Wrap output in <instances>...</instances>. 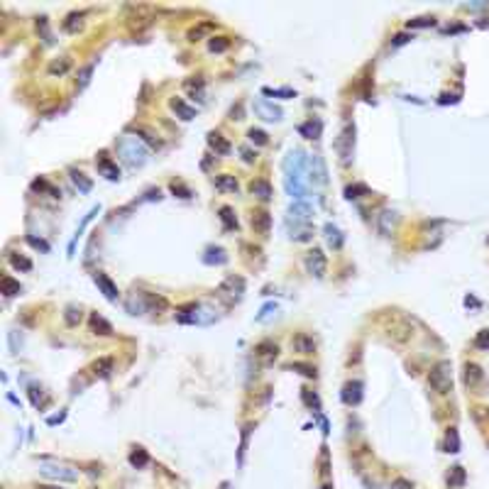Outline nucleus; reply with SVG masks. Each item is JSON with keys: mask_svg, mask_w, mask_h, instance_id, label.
<instances>
[{"mask_svg": "<svg viewBox=\"0 0 489 489\" xmlns=\"http://www.w3.org/2000/svg\"><path fill=\"white\" fill-rule=\"evenodd\" d=\"M435 20L433 17H416V20H408V29L411 27H433Z\"/></svg>", "mask_w": 489, "mask_h": 489, "instance_id": "44", "label": "nucleus"}, {"mask_svg": "<svg viewBox=\"0 0 489 489\" xmlns=\"http://www.w3.org/2000/svg\"><path fill=\"white\" fill-rule=\"evenodd\" d=\"M277 313V304H267V306H262V311H259V316H257V323H265L269 321L272 316Z\"/></svg>", "mask_w": 489, "mask_h": 489, "instance_id": "41", "label": "nucleus"}, {"mask_svg": "<svg viewBox=\"0 0 489 489\" xmlns=\"http://www.w3.org/2000/svg\"><path fill=\"white\" fill-rule=\"evenodd\" d=\"M27 242L34 247V250H42V252H49V242H44V240H37L34 235H27Z\"/></svg>", "mask_w": 489, "mask_h": 489, "instance_id": "49", "label": "nucleus"}, {"mask_svg": "<svg viewBox=\"0 0 489 489\" xmlns=\"http://www.w3.org/2000/svg\"><path fill=\"white\" fill-rule=\"evenodd\" d=\"M475 345L482 350H489V330H479V333H477Z\"/></svg>", "mask_w": 489, "mask_h": 489, "instance_id": "48", "label": "nucleus"}, {"mask_svg": "<svg viewBox=\"0 0 489 489\" xmlns=\"http://www.w3.org/2000/svg\"><path fill=\"white\" fill-rule=\"evenodd\" d=\"M247 137H250L254 144H267V142H269V140H267V132H262V130H250V132H247Z\"/></svg>", "mask_w": 489, "mask_h": 489, "instance_id": "47", "label": "nucleus"}, {"mask_svg": "<svg viewBox=\"0 0 489 489\" xmlns=\"http://www.w3.org/2000/svg\"><path fill=\"white\" fill-rule=\"evenodd\" d=\"M252 228H254L259 235H267L269 228H272V215H269L267 210H257V213L252 215Z\"/></svg>", "mask_w": 489, "mask_h": 489, "instance_id": "16", "label": "nucleus"}, {"mask_svg": "<svg viewBox=\"0 0 489 489\" xmlns=\"http://www.w3.org/2000/svg\"><path fill=\"white\" fill-rule=\"evenodd\" d=\"M293 348L298 350V352H313V350H316V343L308 335H298L293 340Z\"/></svg>", "mask_w": 489, "mask_h": 489, "instance_id": "32", "label": "nucleus"}, {"mask_svg": "<svg viewBox=\"0 0 489 489\" xmlns=\"http://www.w3.org/2000/svg\"><path fill=\"white\" fill-rule=\"evenodd\" d=\"M411 40H413V34H406V32H404V34H396V37H394V42H391V47H401V44L411 42Z\"/></svg>", "mask_w": 489, "mask_h": 489, "instance_id": "51", "label": "nucleus"}, {"mask_svg": "<svg viewBox=\"0 0 489 489\" xmlns=\"http://www.w3.org/2000/svg\"><path fill=\"white\" fill-rule=\"evenodd\" d=\"M64 318H66L69 325H76V323L81 321V311H79V308H73V306H69V308H66V316H64Z\"/></svg>", "mask_w": 489, "mask_h": 489, "instance_id": "46", "label": "nucleus"}, {"mask_svg": "<svg viewBox=\"0 0 489 489\" xmlns=\"http://www.w3.org/2000/svg\"><path fill=\"white\" fill-rule=\"evenodd\" d=\"M0 289H3L5 296H17V293H22L20 281H15L13 277H3V279H0Z\"/></svg>", "mask_w": 489, "mask_h": 489, "instance_id": "26", "label": "nucleus"}, {"mask_svg": "<svg viewBox=\"0 0 489 489\" xmlns=\"http://www.w3.org/2000/svg\"><path fill=\"white\" fill-rule=\"evenodd\" d=\"M130 462H132L135 467H144V465L149 462V458H147V453H144L142 447H137V450H135V453L130 455Z\"/></svg>", "mask_w": 489, "mask_h": 489, "instance_id": "36", "label": "nucleus"}, {"mask_svg": "<svg viewBox=\"0 0 489 489\" xmlns=\"http://www.w3.org/2000/svg\"><path fill=\"white\" fill-rule=\"evenodd\" d=\"M98 210H100V208H98V206H96V208L91 210V213H88V215H86L84 220H81V225H79V228H76V235H73V240H71V245H69V252H73V245H76V240L81 238V233H84V230H86V225H88V223H91V220H93V215H98Z\"/></svg>", "mask_w": 489, "mask_h": 489, "instance_id": "30", "label": "nucleus"}, {"mask_svg": "<svg viewBox=\"0 0 489 489\" xmlns=\"http://www.w3.org/2000/svg\"><path fill=\"white\" fill-rule=\"evenodd\" d=\"M389 489H411V482H406V479H396Z\"/></svg>", "mask_w": 489, "mask_h": 489, "instance_id": "53", "label": "nucleus"}, {"mask_svg": "<svg viewBox=\"0 0 489 489\" xmlns=\"http://www.w3.org/2000/svg\"><path fill=\"white\" fill-rule=\"evenodd\" d=\"M218 291L238 298L240 293L245 291V279H242V277H228V279H223V284L218 286Z\"/></svg>", "mask_w": 489, "mask_h": 489, "instance_id": "13", "label": "nucleus"}, {"mask_svg": "<svg viewBox=\"0 0 489 489\" xmlns=\"http://www.w3.org/2000/svg\"><path fill=\"white\" fill-rule=\"evenodd\" d=\"M335 152L340 157L343 164L352 162V152H355V123H345V127L340 130L335 140Z\"/></svg>", "mask_w": 489, "mask_h": 489, "instance_id": "5", "label": "nucleus"}, {"mask_svg": "<svg viewBox=\"0 0 489 489\" xmlns=\"http://www.w3.org/2000/svg\"><path fill=\"white\" fill-rule=\"evenodd\" d=\"M321 120H308V123H304V125H298V132L306 137V140H316V137H321Z\"/></svg>", "mask_w": 489, "mask_h": 489, "instance_id": "20", "label": "nucleus"}, {"mask_svg": "<svg viewBox=\"0 0 489 489\" xmlns=\"http://www.w3.org/2000/svg\"><path fill=\"white\" fill-rule=\"evenodd\" d=\"M360 399H362V384H360V382H348V384L343 387V401L355 406V404H360Z\"/></svg>", "mask_w": 489, "mask_h": 489, "instance_id": "14", "label": "nucleus"}, {"mask_svg": "<svg viewBox=\"0 0 489 489\" xmlns=\"http://www.w3.org/2000/svg\"><path fill=\"white\" fill-rule=\"evenodd\" d=\"M262 93H265V96H277V98H293L296 96L291 88H265Z\"/></svg>", "mask_w": 489, "mask_h": 489, "instance_id": "39", "label": "nucleus"}, {"mask_svg": "<svg viewBox=\"0 0 489 489\" xmlns=\"http://www.w3.org/2000/svg\"><path fill=\"white\" fill-rule=\"evenodd\" d=\"M10 265L15 269H22V272H29L32 269V262H29L27 257H17V254H10Z\"/></svg>", "mask_w": 489, "mask_h": 489, "instance_id": "37", "label": "nucleus"}, {"mask_svg": "<svg viewBox=\"0 0 489 489\" xmlns=\"http://www.w3.org/2000/svg\"><path fill=\"white\" fill-rule=\"evenodd\" d=\"M171 191H174V194H181V198H189V196H191V191H189L186 186H181V183H171Z\"/></svg>", "mask_w": 489, "mask_h": 489, "instance_id": "52", "label": "nucleus"}, {"mask_svg": "<svg viewBox=\"0 0 489 489\" xmlns=\"http://www.w3.org/2000/svg\"><path fill=\"white\" fill-rule=\"evenodd\" d=\"M252 108H254V112H257L262 120H267V123H277V120L284 118V110H281L279 105L269 103V100H265V98H257Z\"/></svg>", "mask_w": 489, "mask_h": 489, "instance_id": "9", "label": "nucleus"}, {"mask_svg": "<svg viewBox=\"0 0 489 489\" xmlns=\"http://www.w3.org/2000/svg\"><path fill=\"white\" fill-rule=\"evenodd\" d=\"M93 369H96V374H100V377H108L112 369V360L110 357H100V360L93 364Z\"/></svg>", "mask_w": 489, "mask_h": 489, "instance_id": "33", "label": "nucleus"}, {"mask_svg": "<svg viewBox=\"0 0 489 489\" xmlns=\"http://www.w3.org/2000/svg\"><path fill=\"white\" fill-rule=\"evenodd\" d=\"M93 71H96V61H91L88 66H84V69H81V73H79V81H76L79 91H84L86 86L91 84V76H93Z\"/></svg>", "mask_w": 489, "mask_h": 489, "instance_id": "29", "label": "nucleus"}, {"mask_svg": "<svg viewBox=\"0 0 489 489\" xmlns=\"http://www.w3.org/2000/svg\"><path fill=\"white\" fill-rule=\"evenodd\" d=\"M306 169L308 159L304 149H289L284 157V189L293 198V203H308V189H306Z\"/></svg>", "mask_w": 489, "mask_h": 489, "instance_id": "1", "label": "nucleus"}, {"mask_svg": "<svg viewBox=\"0 0 489 489\" xmlns=\"http://www.w3.org/2000/svg\"><path fill=\"white\" fill-rule=\"evenodd\" d=\"M291 369H298L301 374H306V377H316V369L313 367H308V364H301V362H293Z\"/></svg>", "mask_w": 489, "mask_h": 489, "instance_id": "50", "label": "nucleus"}, {"mask_svg": "<svg viewBox=\"0 0 489 489\" xmlns=\"http://www.w3.org/2000/svg\"><path fill=\"white\" fill-rule=\"evenodd\" d=\"M118 154L123 157V162H125L127 167L140 169V167H144L147 154H149V152H147V147L142 144V140L125 135V137H120V140H118Z\"/></svg>", "mask_w": 489, "mask_h": 489, "instance_id": "2", "label": "nucleus"}, {"mask_svg": "<svg viewBox=\"0 0 489 489\" xmlns=\"http://www.w3.org/2000/svg\"><path fill=\"white\" fill-rule=\"evenodd\" d=\"M215 189L218 191H238V179L235 176H230V174H220L218 179H215Z\"/></svg>", "mask_w": 489, "mask_h": 489, "instance_id": "24", "label": "nucleus"}, {"mask_svg": "<svg viewBox=\"0 0 489 489\" xmlns=\"http://www.w3.org/2000/svg\"><path fill=\"white\" fill-rule=\"evenodd\" d=\"M96 167H98V174L105 176L108 181H120V169H118V164L112 162L108 154H98Z\"/></svg>", "mask_w": 489, "mask_h": 489, "instance_id": "10", "label": "nucleus"}, {"mask_svg": "<svg viewBox=\"0 0 489 489\" xmlns=\"http://www.w3.org/2000/svg\"><path fill=\"white\" fill-rule=\"evenodd\" d=\"M218 318V313L213 308H206L201 304H191V306H183L176 313V321L179 323H189V325H208Z\"/></svg>", "mask_w": 489, "mask_h": 489, "instance_id": "3", "label": "nucleus"}, {"mask_svg": "<svg viewBox=\"0 0 489 489\" xmlns=\"http://www.w3.org/2000/svg\"><path fill=\"white\" fill-rule=\"evenodd\" d=\"M445 443H447V453H458V447H460V440H458V433H455V428H450V431H447Z\"/></svg>", "mask_w": 489, "mask_h": 489, "instance_id": "43", "label": "nucleus"}, {"mask_svg": "<svg viewBox=\"0 0 489 489\" xmlns=\"http://www.w3.org/2000/svg\"><path fill=\"white\" fill-rule=\"evenodd\" d=\"M394 220H396L394 213H391V210H384L382 218H379V230H382V233H389V223L394 225Z\"/></svg>", "mask_w": 489, "mask_h": 489, "instance_id": "42", "label": "nucleus"}, {"mask_svg": "<svg viewBox=\"0 0 489 489\" xmlns=\"http://www.w3.org/2000/svg\"><path fill=\"white\" fill-rule=\"evenodd\" d=\"M125 306H127V311H130L132 316H140V313L147 311V296H144V293H140V296H137V293H132V296L127 298Z\"/></svg>", "mask_w": 489, "mask_h": 489, "instance_id": "19", "label": "nucleus"}, {"mask_svg": "<svg viewBox=\"0 0 489 489\" xmlns=\"http://www.w3.org/2000/svg\"><path fill=\"white\" fill-rule=\"evenodd\" d=\"M64 29H66V32H79V29H81V15H76V13L69 15V17L64 20Z\"/></svg>", "mask_w": 489, "mask_h": 489, "instance_id": "35", "label": "nucleus"}, {"mask_svg": "<svg viewBox=\"0 0 489 489\" xmlns=\"http://www.w3.org/2000/svg\"><path fill=\"white\" fill-rule=\"evenodd\" d=\"M308 181L313 186H325L328 183V167L321 154H311L308 157Z\"/></svg>", "mask_w": 489, "mask_h": 489, "instance_id": "6", "label": "nucleus"}, {"mask_svg": "<svg viewBox=\"0 0 489 489\" xmlns=\"http://www.w3.org/2000/svg\"><path fill=\"white\" fill-rule=\"evenodd\" d=\"M228 40L225 37H210V42H208V49L210 52H225L228 49Z\"/></svg>", "mask_w": 489, "mask_h": 489, "instance_id": "40", "label": "nucleus"}, {"mask_svg": "<svg viewBox=\"0 0 489 489\" xmlns=\"http://www.w3.org/2000/svg\"><path fill=\"white\" fill-rule=\"evenodd\" d=\"M169 105H171V110L176 112L181 120H194V118H196V108H191L189 103H183L181 98H171V100H169Z\"/></svg>", "mask_w": 489, "mask_h": 489, "instance_id": "15", "label": "nucleus"}, {"mask_svg": "<svg viewBox=\"0 0 489 489\" xmlns=\"http://www.w3.org/2000/svg\"><path fill=\"white\" fill-rule=\"evenodd\" d=\"M479 379H482V369H479L477 364H465V384H467V387H475Z\"/></svg>", "mask_w": 489, "mask_h": 489, "instance_id": "28", "label": "nucleus"}, {"mask_svg": "<svg viewBox=\"0 0 489 489\" xmlns=\"http://www.w3.org/2000/svg\"><path fill=\"white\" fill-rule=\"evenodd\" d=\"M428 384H431L433 391H438V394H447V391H453V367H450L447 360L438 362L433 369L428 372Z\"/></svg>", "mask_w": 489, "mask_h": 489, "instance_id": "4", "label": "nucleus"}, {"mask_svg": "<svg viewBox=\"0 0 489 489\" xmlns=\"http://www.w3.org/2000/svg\"><path fill=\"white\" fill-rule=\"evenodd\" d=\"M306 269L313 274V277H318L321 279L323 274H325V269H328V262H325V254L321 250H311L306 257Z\"/></svg>", "mask_w": 489, "mask_h": 489, "instance_id": "12", "label": "nucleus"}, {"mask_svg": "<svg viewBox=\"0 0 489 489\" xmlns=\"http://www.w3.org/2000/svg\"><path fill=\"white\" fill-rule=\"evenodd\" d=\"M250 194L257 196L259 201H269V198H272V183L265 181V179H254V181L250 183Z\"/></svg>", "mask_w": 489, "mask_h": 489, "instance_id": "17", "label": "nucleus"}, {"mask_svg": "<svg viewBox=\"0 0 489 489\" xmlns=\"http://www.w3.org/2000/svg\"><path fill=\"white\" fill-rule=\"evenodd\" d=\"M203 262H206V265H225V262H228V254H225V250H220V247H210V250H206Z\"/></svg>", "mask_w": 489, "mask_h": 489, "instance_id": "22", "label": "nucleus"}, {"mask_svg": "<svg viewBox=\"0 0 489 489\" xmlns=\"http://www.w3.org/2000/svg\"><path fill=\"white\" fill-rule=\"evenodd\" d=\"M367 191H369V189H367L364 183H355V186H348V189H345V196L352 201V198H360V196L367 194Z\"/></svg>", "mask_w": 489, "mask_h": 489, "instance_id": "38", "label": "nucleus"}, {"mask_svg": "<svg viewBox=\"0 0 489 489\" xmlns=\"http://www.w3.org/2000/svg\"><path fill=\"white\" fill-rule=\"evenodd\" d=\"M208 144H210V149H215V154L230 152V142L225 140L223 135H218V132H210L208 135Z\"/></svg>", "mask_w": 489, "mask_h": 489, "instance_id": "21", "label": "nucleus"}, {"mask_svg": "<svg viewBox=\"0 0 489 489\" xmlns=\"http://www.w3.org/2000/svg\"><path fill=\"white\" fill-rule=\"evenodd\" d=\"M71 181H73V186H76L81 194H88V191L93 189V181H91L86 174H81V171H71Z\"/></svg>", "mask_w": 489, "mask_h": 489, "instance_id": "23", "label": "nucleus"}, {"mask_svg": "<svg viewBox=\"0 0 489 489\" xmlns=\"http://www.w3.org/2000/svg\"><path fill=\"white\" fill-rule=\"evenodd\" d=\"M277 352H279V348H277L274 343H259V345H257V355H259L265 362H272V360L277 357Z\"/></svg>", "mask_w": 489, "mask_h": 489, "instance_id": "27", "label": "nucleus"}, {"mask_svg": "<svg viewBox=\"0 0 489 489\" xmlns=\"http://www.w3.org/2000/svg\"><path fill=\"white\" fill-rule=\"evenodd\" d=\"M313 218V210H311V203H291L289 208V215H286V225L298 228V225H308Z\"/></svg>", "mask_w": 489, "mask_h": 489, "instance_id": "8", "label": "nucleus"}, {"mask_svg": "<svg viewBox=\"0 0 489 489\" xmlns=\"http://www.w3.org/2000/svg\"><path fill=\"white\" fill-rule=\"evenodd\" d=\"M462 479H465V470H462V467H453V477H447L450 487H458V484H462Z\"/></svg>", "mask_w": 489, "mask_h": 489, "instance_id": "45", "label": "nucleus"}, {"mask_svg": "<svg viewBox=\"0 0 489 489\" xmlns=\"http://www.w3.org/2000/svg\"><path fill=\"white\" fill-rule=\"evenodd\" d=\"M93 281H96V286L100 289V293H103L108 301H118L120 291H118L115 281H112L108 274H103V272H96V274H93Z\"/></svg>", "mask_w": 489, "mask_h": 489, "instance_id": "11", "label": "nucleus"}, {"mask_svg": "<svg viewBox=\"0 0 489 489\" xmlns=\"http://www.w3.org/2000/svg\"><path fill=\"white\" fill-rule=\"evenodd\" d=\"M91 330L96 333V335H112V325L103 316H98V313H91Z\"/></svg>", "mask_w": 489, "mask_h": 489, "instance_id": "18", "label": "nucleus"}, {"mask_svg": "<svg viewBox=\"0 0 489 489\" xmlns=\"http://www.w3.org/2000/svg\"><path fill=\"white\" fill-rule=\"evenodd\" d=\"M242 154H245V162H254V154L250 149H242Z\"/></svg>", "mask_w": 489, "mask_h": 489, "instance_id": "54", "label": "nucleus"}, {"mask_svg": "<svg viewBox=\"0 0 489 489\" xmlns=\"http://www.w3.org/2000/svg\"><path fill=\"white\" fill-rule=\"evenodd\" d=\"M69 66H71L69 59H59V61H52V64H49V73H52V76H56V73L61 76V73H66V71H69Z\"/></svg>", "mask_w": 489, "mask_h": 489, "instance_id": "34", "label": "nucleus"}, {"mask_svg": "<svg viewBox=\"0 0 489 489\" xmlns=\"http://www.w3.org/2000/svg\"><path fill=\"white\" fill-rule=\"evenodd\" d=\"M323 230H325V240H328V245H330V247H335V250H337V247H343V233L337 230L335 225L328 223Z\"/></svg>", "mask_w": 489, "mask_h": 489, "instance_id": "25", "label": "nucleus"}, {"mask_svg": "<svg viewBox=\"0 0 489 489\" xmlns=\"http://www.w3.org/2000/svg\"><path fill=\"white\" fill-rule=\"evenodd\" d=\"M220 220H223V225L228 228V230L238 228V218H235V213H233L230 206H223V208H220Z\"/></svg>", "mask_w": 489, "mask_h": 489, "instance_id": "31", "label": "nucleus"}, {"mask_svg": "<svg viewBox=\"0 0 489 489\" xmlns=\"http://www.w3.org/2000/svg\"><path fill=\"white\" fill-rule=\"evenodd\" d=\"M40 472H42V477L54 479V482H76L79 479V472L66 467V465H42Z\"/></svg>", "mask_w": 489, "mask_h": 489, "instance_id": "7", "label": "nucleus"}]
</instances>
